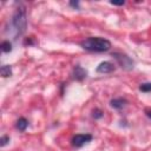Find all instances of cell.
<instances>
[{
    "mask_svg": "<svg viewBox=\"0 0 151 151\" xmlns=\"http://www.w3.org/2000/svg\"><path fill=\"white\" fill-rule=\"evenodd\" d=\"M80 46L90 52H106L111 48V42L100 37H91L80 42Z\"/></svg>",
    "mask_w": 151,
    "mask_h": 151,
    "instance_id": "cell-1",
    "label": "cell"
},
{
    "mask_svg": "<svg viewBox=\"0 0 151 151\" xmlns=\"http://www.w3.org/2000/svg\"><path fill=\"white\" fill-rule=\"evenodd\" d=\"M12 26L15 29L17 35H21L26 32L27 28V12L25 6L20 5L13 13L12 17Z\"/></svg>",
    "mask_w": 151,
    "mask_h": 151,
    "instance_id": "cell-2",
    "label": "cell"
},
{
    "mask_svg": "<svg viewBox=\"0 0 151 151\" xmlns=\"http://www.w3.org/2000/svg\"><path fill=\"white\" fill-rule=\"evenodd\" d=\"M113 57H114V59L117 60V63L119 64V66H120L123 70L130 71V70L133 68V60H132L129 55H126V54H124V53L116 52V53H113Z\"/></svg>",
    "mask_w": 151,
    "mask_h": 151,
    "instance_id": "cell-3",
    "label": "cell"
},
{
    "mask_svg": "<svg viewBox=\"0 0 151 151\" xmlns=\"http://www.w3.org/2000/svg\"><path fill=\"white\" fill-rule=\"evenodd\" d=\"M91 140H92V134H90V133H79V134L73 136L72 145L74 147H81L84 144H86Z\"/></svg>",
    "mask_w": 151,
    "mask_h": 151,
    "instance_id": "cell-4",
    "label": "cell"
},
{
    "mask_svg": "<svg viewBox=\"0 0 151 151\" xmlns=\"http://www.w3.org/2000/svg\"><path fill=\"white\" fill-rule=\"evenodd\" d=\"M114 70H116L114 65H113L112 63H110V61H103V63H100V64L97 66V68H96V71H97L98 73H103V74L111 73V72H113Z\"/></svg>",
    "mask_w": 151,
    "mask_h": 151,
    "instance_id": "cell-5",
    "label": "cell"
},
{
    "mask_svg": "<svg viewBox=\"0 0 151 151\" xmlns=\"http://www.w3.org/2000/svg\"><path fill=\"white\" fill-rule=\"evenodd\" d=\"M86 76H87V71L85 68H83L81 66L78 65V66H76L73 68V77H74V79L83 80L84 78H86Z\"/></svg>",
    "mask_w": 151,
    "mask_h": 151,
    "instance_id": "cell-6",
    "label": "cell"
},
{
    "mask_svg": "<svg viewBox=\"0 0 151 151\" xmlns=\"http://www.w3.org/2000/svg\"><path fill=\"white\" fill-rule=\"evenodd\" d=\"M127 104V100L125 99V98H114V99H112L111 101H110V105L113 107V109H117V110H119V109H123L125 105Z\"/></svg>",
    "mask_w": 151,
    "mask_h": 151,
    "instance_id": "cell-7",
    "label": "cell"
},
{
    "mask_svg": "<svg viewBox=\"0 0 151 151\" xmlns=\"http://www.w3.org/2000/svg\"><path fill=\"white\" fill-rule=\"evenodd\" d=\"M27 126H28V120H27L26 118L21 117V118H19V119L17 120V129H18L19 131H25Z\"/></svg>",
    "mask_w": 151,
    "mask_h": 151,
    "instance_id": "cell-8",
    "label": "cell"
},
{
    "mask_svg": "<svg viewBox=\"0 0 151 151\" xmlns=\"http://www.w3.org/2000/svg\"><path fill=\"white\" fill-rule=\"evenodd\" d=\"M0 74L4 77V78H7V77H11L12 76V68L9 65H2L1 68H0Z\"/></svg>",
    "mask_w": 151,
    "mask_h": 151,
    "instance_id": "cell-9",
    "label": "cell"
},
{
    "mask_svg": "<svg viewBox=\"0 0 151 151\" xmlns=\"http://www.w3.org/2000/svg\"><path fill=\"white\" fill-rule=\"evenodd\" d=\"M0 47H1V51H2V52H5V53H8V52H11V51H12V44H11L8 40L2 41Z\"/></svg>",
    "mask_w": 151,
    "mask_h": 151,
    "instance_id": "cell-10",
    "label": "cell"
},
{
    "mask_svg": "<svg viewBox=\"0 0 151 151\" xmlns=\"http://www.w3.org/2000/svg\"><path fill=\"white\" fill-rule=\"evenodd\" d=\"M139 90L142 92H151V83H144V84H140L139 86Z\"/></svg>",
    "mask_w": 151,
    "mask_h": 151,
    "instance_id": "cell-11",
    "label": "cell"
},
{
    "mask_svg": "<svg viewBox=\"0 0 151 151\" xmlns=\"http://www.w3.org/2000/svg\"><path fill=\"white\" fill-rule=\"evenodd\" d=\"M92 117H93L94 119H99V118H101V117H103V111L99 110V109H94V110L92 111Z\"/></svg>",
    "mask_w": 151,
    "mask_h": 151,
    "instance_id": "cell-12",
    "label": "cell"
},
{
    "mask_svg": "<svg viewBox=\"0 0 151 151\" xmlns=\"http://www.w3.org/2000/svg\"><path fill=\"white\" fill-rule=\"evenodd\" d=\"M8 142H9V137H8V136H6V134H5V136H2V137L0 138V146H1V147H4Z\"/></svg>",
    "mask_w": 151,
    "mask_h": 151,
    "instance_id": "cell-13",
    "label": "cell"
},
{
    "mask_svg": "<svg viewBox=\"0 0 151 151\" xmlns=\"http://www.w3.org/2000/svg\"><path fill=\"white\" fill-rule=\"evenodd\" d=\"M70 5H71V6H73L74 8H78V7H79V2H78V1H71V2H70Z\"/></svg>",
    "mask_w": 151,
    "mask_h": 151,
    "instance_id": "cell-14",
    "label": "cell"
},
{
    "mask_svg": "<svg viewBox=\"0 0 151 151\" xmlns=\"http://www.w3.org/2000/svg\"><path fill=\"white\" fill-rule=\"evenodd\" d=\"M125 2L123 1V2H114V1H111V5H116V6H123Z\"/></svg>",
    "mask_w": 151,
    "mask_h": 151,
    "instance_id": "cell-15",
    "label": "cell"
},
{
    "mask_svg": "<svg viewBox=\"0 0 151 151\" xmlns=\"http://www.w3.org/2000/svg\"><path fill=\"white\" fill-rule=\"evenodd\" d=\"M145 113H146V116L151 119V109H146V110H145Z\"/></svg>",
    "mask_w": 151,
    "mask_h": 151,
    "instance_id": "cell-16",
    "label": "cell"
}]
</instances>
